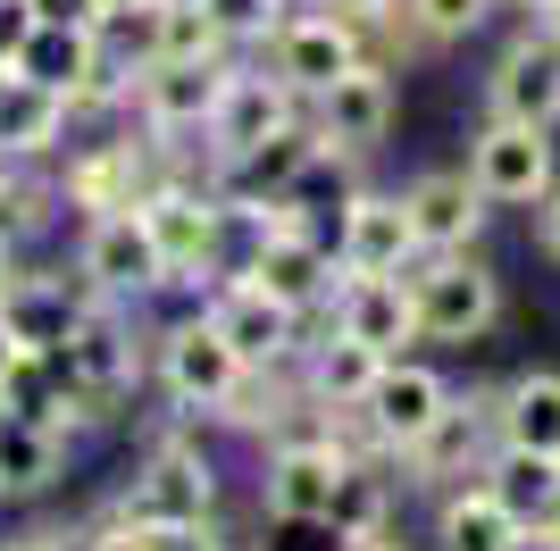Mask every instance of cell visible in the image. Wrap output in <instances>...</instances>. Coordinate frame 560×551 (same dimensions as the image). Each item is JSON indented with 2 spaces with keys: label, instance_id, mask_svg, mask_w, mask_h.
Returning a JSON list of instances; mask_svg holds the SVG:
<instances>
[{
  "label": "cell",
  "instance_id": "cell-33",
  "mask_svg": "<svg viewBox=\"0 0 560 551\" xmlns=\"http://www.w3.org/2000/svg\"><path fill=\"white\" fill-rule=\"evenodd\" d=\"M201 9L226 25V43H259V34H268V25L293 9V0H201Z\"/></svg>",
  "mask_w": 560,
  "mask_h": 551
},
{
  "label": "cell",
  "instance_id": "cell-23",
  "mask_svg": "<svg viewBox=\"0 0 560 551\" xmlns=\"http://www.w3.org/2000/svg\"><path fill=\"white\" fill-rule=\"evenodd\" d=\"M435 551H527V518L486 477L444 484V502H435Z\"/></svg>",
  "mask_w": 560,
  "mask_h": 551
},
{
  "label": "cell",
  "instance_id": "cell-46",
  "mask_svg": "<svg viewBox=\"0 0 560 551\" xmlns=\"http://www.w3.org/2000/svg\"><path fill=\"white\" fill-rule=\"evenodd\" d=\"M552 459H560V452H552Z\"/></svg>",
  "mask_w": 560,
  "mask_h": 551
},
{
  "label": "cell",
  "instance_id": "cell-17",
  "mask_svg": "<svg viewBox=\"0 0 560 551\" xmlns=\"http://www.w3.org/2000/svg\"><path fill=\"white\" fill-rule=\"evenodd\" d=\"M444 401H452V385L435 376V367H419V360H385V367H376V385L360 392V418H369L376 443L401 459L410 443L427 435V426H435V418H444Z\"/></svg>",
  "mask_w": 560,
  "mask_h": 551
},
{
  "label": "cell",
  "instance_id": "cell-6",
  "mask_svg": "<svg viewBox=\"0 0 560 551\" xmlns=\"http://www.w3.org/2000/svg\"><path fill=\"white\" fill-rule=\"evenodd\" d=\"M259 50H268L259 68H277L284 84L310 101V92H327L343 68H360V17L335 9V0H318V9H284V17L259 34Z\"/></svg>",
  "mask_w": 560,
  "mask_h": 551
},
{
  "label": "cell",
  "instance_id": "cell-7",
  "mask_svg": "<svg viewBox=\"0 0 560 551\" xmlns=\"http://www.w3.org/2000/svg\"><path fill=\"white\" fill-rule=\"evenodd\" d=\"M226 68L234 59H142L135 84H126V109H135V126L151 142H201Z\"/></svg>",
  "mask_w": 560,
  "mask_h": 551
},
{
  "label": "cell",
  "instance_id": "cell-29",
  "mask_svg": "<svg viewBox=\"0 0 560 551\" xmlns=\"http://www.w3.org/2000/svg\"><path fill=\"white\" fill-rule=\"evenodd\" d=\"M226 25L201 0H151V59H226Z\"/></svg>",
  "mask_w": 560,
  "mask_h": 551
},
{
  "label": "cell",
  "instance_id": "cell-16",
  "mask_svg": "<svg viewBox=\"0 0 560 551\" xmlns=\"http://www.w3.org/2000/svg\"><path fill=\"white\" fill-rule=\"evenodd\" d=\"M210 326H218V335H226L252 367H277L284 351H302V318H293L268 284H252L243 268L210 284Z\"/></svg>",
  "mask_w": 560,
  "mask_h": 551
},
{
  "label": "cell",
  "instance_id": "cell-10",
  "mask_svg": "<svg viewBox=\"0 0 560 551\" xmlns=\"http://www.w3.org/2000/svg\"><path fill=\"white\" fill-rule=\"evenodd\" d=\"M160 184H167V142H151V134L135 126L126 142H93L84 160H68L59 192H68V209L101 218V209H142Z\"/></svg>",
  "mask_w": 560,
  "mask_h": 551
},
{
  "label": "cell",
  "instance_id": "cell-40",
  "mask_svg": "<svg viewBox=\"0 0 560 551\" xmlns=\"http://www.w3.org/2000/svg\"><path fill=\"white\" fill-rule=\"evenodd\" d=\"M335 9H351V17H376V9H394V0H335Z\"/></svg>",
  "mask_w": 560,
  "mask_h": 551
},
{
  "label": "cell",
  "instance_id": "cell-32",
  "mask_svg": "<svg viewBox=\"0 0 560 551\" xmlns=\"http://www.w3.org/2000/svg\"><path fill=\"white\" fill-rule=\"evenodd\" d=\"M401 9L419 17V34H427L435 50H444V43H468V34L493 17V0H401Z\"/></svg>",
  "mask_w": 560,
  "mask_h": 551
},
{
  "label": "cell",
  "instance_id": "cell-42",
  "mask_svg": "<svg viewBox=\"0 0 560 551\" xmlns=\"http://www.w3.org/2000/svg\"><path fill=\"white\" fill-rule=\"evenodd\" d=\"M9 351H18V343H9V326H0V367H9Z\"/></svg>",
  "mask_w": 560,
  "mask_h": 551
},
{
  "label": "cell",
  "instance_id": "cell-13",
  "mask_svg": "<svg viewBox=\"0 0 560 551\" xmlns=\"http://www.w3.org/2000/svg\"><path fill=\"white\" fill-rule=\"evenodd\" d=\"M310 126H318V142H327V160L376 151V142L394 134V68H376V59L343 68L327 92H310Z\"/></svg>",
  "mask_w": 560,
  "mask_h": 551
},
{
  "label": "cell",
  "instance_id": "cell-2",
  "mask_svg": "<svg viewBox=\"0 0 560 551\" xmlns=\"http://www.w3.org/2000/svg\"><path fill=\"white\" fill-rule=\"evenodd\" d=\"M410 309H419V343H477L502 318V276L477 251H419L401 268Z\"/></svg>",
  "mask_w": 560,
  "mask_h": 551
},
{
  "label": "cell",
  "instance_id": "cell-39",
  "mask_svg": "<svg viewBox=\"0 0 560 551\" xmlns=\"http://www.w3.org/2000/svg\"><path fill=\"white\" fill-rule=\"evenodd\" d=\"M0 551H59V535H18V543H0Z\"/></svg>",
  "mask_w": 560,
  "mask_h": 551
},
{
  "label": "cell",
  "instance_id": "cell-18",
  "mask_svg": "<svg viewBox=\"0 0 560 551\" xmlns=\"http://www.w3.org/2000/svg\"><path fill=\"white\" fill-rule=\"evenodd\" d=\"M243 276L252 284H268V293L293 309V318H335V251H318V243H302V234H259L252 226V259H243Z\"/></svg>",
  "mask_w": 560,
  "mask_h": 551
},
{
  "label": "cell",
  "instance_id": "cell-43",
  "mask_svg": "<svg viewBox=\"0 0 560 551\" xmlns=\"http://www.w3.org/2000/svg\"><path fill=\"white\" fill-rule=\"evenodd\" d=\"M544 25H552V34H560V0H552V9H544Z\"/></svg>",
  "mask_w": 560,
  "mask_h": 551
},
{
  "label": "cell",
  "instance_id": "cell-38",
  "mask_svg": "<svg viewBox=\"0 0 560 551\" xmlns=\"http://www.w3.org/2000/svg\"><path fill=\"white\" fill-rule=\"evenodd\" d=\"M335 551H394V535H335Z\"/></svg>",
  "mask_w": 560,
  "mask_h": 551
},
{
  "label": "cell",
  "instance_id": "cell-24",
  "mask_svg": "<svg viewBox=\"0 0 560 551\" xmlns=\"http://www.w3.org/2000/svg\"><path fill=\"white\" fill-rule=\"evenodd\" d=\"M376 367H385V351H369L360 335H343V326L327 318V335L318 343H302V385L318 410H335V401H360V392L376 385Z\"/></svg>",
  "mask_w": 560,
  "mask_h": 551
},
{
  "label": "cell",
  "instance_id": "cell-19",
  "mask_svg": "<svg viewBox=\"0 0 560 551\" xmlns=\"http://www.w3.org/2000/svg\"><path fill=\"white\" fill-rule=\"evenodd\" d=\"M401 209H410V234H419V251H477V234H486V192L468 184V167H427L410 192H401Z\"/></svg>",
  "mask_w": 560,
  "mask_h": 551
},
{
  "label": "cell",
  "instance_id": "cell-5",
  "mask_svg": "<svg viewBox=\"0 0 560 551\" xmlns=\"http://www.w3.org/2000/svg\"><path fill=\"white\" fill-rule=\"evenodd\" d=\"M142 226H151V243H160L167 284H201V276H218L234 201L218 192V184H160V192L142 201Z\"/></svg>",
  "mask_w": 560,
  "mask_h": 551
},
{
  "label": "cell",
  "instance_id": "cell-31",
  "mask_svg": "<svg viewBox=\"0 0 560 551\" xmlns=\"http://www.w3.org/2000/svg\"><path fill=\"white\" fill-rule=\"evenodd\" d=\"M59 209H68V192L50 176H9V160H0V243H9V251L34 243V234H50Z\"/></svg>",
  "mask_w": 560,
  "mask_h": 551
},
{
  "label": "cell",
  "instance_id": "cell-27",
  "mask_svg": "<svg viewBox=\"0 0 560 551\" xmlns=\"http://www.w3.org/2000/svg\"><path fill=\"white\" fill-rule=\"evenodd\" d=\"M486 484L518 509V518H527V535L560 509V459L552 452H518V443H502V452L486 459Z\"/></svg>",
  "mask_w": 560,
  "mask_h": 551
},
{
  "label": "cell",
  "instance_id": "cell-4",
  "mask_svg": "<svg viewBox=\"0 0 560 551\" xmlns=\"http://www.w3.org/2000/svg\"><path fill=\"white\" fill-rule=\"evenodd\" d=\"M502 385L486 392H452L444 418L427 426L410 452H401V484H427V493H444V484H468V477H486V459L502 452Z\"/></svg>",
  "mask_w": 560,
  "mask_h": 551
},
{
  "label": "cell",
  "instance_id": "cell-45",
  "mask_svg": "<svg viewBox=\"0 0 560 551\" xmlns=\"http://www.w3.org/2000/svg\"><path fill=\"white\" fill-rule=\"evenodd\" d=\"M9 75H18V68H9V59H0V92H9Z\"/></svg>",
  "mask_w": 560,
  "mask_h": 551
},
{
  "label": "cell",
  "instance_id": "cell-21",
  "mask_svg": "<svg viewBox=\"0 0 560 551\" xmlns=\"http://www.w3.org/2000/svg\"><path fill=\"white\" fill-rule=\"evenodd\" d=\"M335 326L343 335H360L369 351H385V360H401V351L419 343V309H410V284L401 276H343L335 268Z\"/></svg>",
  "mask_w": 560,
  "mask_h": 551
},
{
  "label": "cell",
  "instance_id": "cell-8",
  "mask_svg": "<svg viewBox=\"0 0 560 551\" xmlns=\"http://www.w3.org/2000/svg\"><path fill=\"white\" fill-rule=\"evenodd\" d=\"M151 367H160V392L176 401V410L218 418V401L243 385V367H252V360H243V351L210 326V309H201V318H176L160 343H151Z\"/></svg>",
  "mask_w": 560,
  "mask_h": 551
},
{
  "label": "cell",
  "instance_id": "cell-11",
  "mask_svg": "<svg viewBox=\"0 0 560 551\" xmlns=\"http://www.w3.org/2000/svg\"><path fill=\"white\" fill-rule=\"evenodd\" d=\"M310 101L293 84H284L277 68H226V84H218V109H210V126H201V142H210V160L226 167V160H243L252 142H268L277 126H293Z\"/></svg>",
  "mask_w": 560,
  "mask_h": 551
},
{
  "label": "cell",
  "instance_id": "cell-14",
  "mask_svg": "<svg viewBox=\"0 0 560 551\" xmlns=\"http://www.w3.org/2000/svg\"><path fill=\"white\" fill-rule=\"evenodd\" d=\"M75 268L93 276L101 301H142V293H160V284H167L160 243H151V226H142V209H101V218H84V251H75Z\"/></svg>",
  "mask_w": 560,
  "mask_h": 551
},
{
  "label": "cell",
  "instance_id": "cell-26",
  "mask_svg": "<svg viewBox=\"0 0 560 551\" xmlns=\"http://www.w3.org/2000/svg\"><path fill=\"white\" fill-rule=\"evenodd\" d=\"M493 410H502V443H518V452H560V376L552 367L511 376Z\"/></svg>",
  "mask_w": 560,
  "mask_h": 551
},
{
  "label": "cell",
  "instance_id": "cell-37",
  "mask_svg": "<svg viewBox=\"0 0 560 551\" xmlns=\"http://www.w3.org/2000/svg\"><path fill=\"white\" fill-rule=\"evenodd\" d=\"M536 234H544V251L560 259V176H552V192L536 201Z\"/></svg>",
  "mask_w": 560,
  "mask_h": 551
},
{
  "label": "cell",
  "instance_id": "cell-20",
  "mask_svg": "<svg viewBox=\"0 0 560 551\" xmlns=\"http://www.w3.org/2000/svg\"><path fill=\"white\" fill-rule=\"evenodd\" d=\"M318 151H327V142H318V126H310V109H302L293 126H277L268 142H252L243 160L218 167V192H226L234 209H259V201H277V192H293V184L310 176Z\"/></svg>",
  "mask_w": 560,
  "mask_h": 551
},
{
  "label": "cell",
  "instance_id": "cell-44",
  "mask_svg": "<svg viewBox=\"0 0 560 551\" xmlns=\"http://www.w3.org/2000/svg\"><path fill=\"white\" fill-rule=\"evenodd\" d=\"M0 284H9V243H0Z\"/></svg>",
  "mask_w": 560,
  "mask_h": 551
},
{
  "label": "cell",
  "instance_id": "cell-30",
  "mask_svg": "<svg viewBox=\"0 0 560 551\" xmlns=\"http://www.w3.org/2000/svg\"><path fill=\"white\" fill-rule=\"evenodd\" d=\"M385 518H394V477H385V459H351L343 484H335L327 535H385Z\"/></svg>",
  "mask_w": 560,
  "mask_h": 551
},
{
  "label": "cell",
  "instance_id": "cell-15",
  "mask_svg": "<svg viewBox=\"0 0 560 551\" xmlns=\"http://www.w3.org/2000/svg\"><path fill=\"white\" fill-rule=\"evenodd\" d=\"M486 109L518 117V126H560V34L536 17V34H518L486 75Z\"/></svg>",
  "mask_w": 560,
  "mask_h": 551
},
{
  "label": "cell",
  "instance_id": "cell-34",
  "mask_svg": "<svg viewBox=\"0 0 560 551\" xmlns=\"http://www.w3.org/2000/svg\"><path fill=\"white\" fill-rule=\"evenodd\" d=\"M151 551H234L210 518H192V527H151Z\"/></svg>",
  "mask_w": 560,
  "mask_h": 551
},
{
  "label": "cell",
  "instance_id": "cell-3",
  "mask_svg": "<svg viewBox=\"0 0 560 551\" xmlns=\"http://www.w3.org/2000/svg\"><path fill=\"white\" fill-rule=\"evenodd\" d=\"M218 509V468L210 452L185 435V426H160L151 452H142L135 484L117 493V518H135V527H192V518H210Z\"/></svg>",
  "mask_w": 560,
  "mask_h": 551
},
{
  "label": "cell",
  "instance_id": "cell-28",
  "mask_svg": "<svg viewBox=\"0 0 560 551\" xmlns=\"http://www.w3.org/2000/svg\"><path fill=\"white\" fill-rule=\"evenodd\" d=\"M59 468H68V435L0 410V493H50Z\"/></svg>",
  "mask_w": 560,
  "mask_h": 551
},
{
  "label": "cell",
  "instance_id": "cell-22",
  "mask_svg": "<svg viewBox=\"0 0 560 551\" xmlns=\"http://www.w3.org/2000/svg\"><path fill=\"white\" fill-rule=\"evenodd\" d=\"M419 259V234H410V209L401 192H360L343 209V243H335V268L343 276H401Z\"/></svg>",
  "mask_w": 560,
  "mask_h": 551
},
{
  "label": "cell",
  "instance_id": "cell-1",
  "mask_svg": "<svg viewBox=\"0 0 560 551\" xmlns=\"http://www.w3.org/2000/svg\"><path fill=\"white\" fill-rule=\"evenodd\" d=\"M343 468H351V452H343V443H327V426H318V401H302V410H293L277 435H268L259 502H268V518H284V527H327Z\"/></svg>",
  "mask_w": 560,
  "mask_h": 551
},
{
  "label": "cell",
  "instance_id": "cell-35",
  "mask_svg": "<svg viewBox=\"0 0 560 551\" xmlns=\"http://www.w3.org/2000/svg\"><path fill=\"white\" fill-rule=\"evenodd\" d=\"M84 551H151V527H135V518H117V509H109V518L84 535Z\"/></svg>",
  "mask_w": 560,
  "mask_h": 551
},
{
  "label": "cell",
  "instance_id": "cell-12",
  "mask_svg": "<svg viewBox=\"0 0 560 551\" xmlns=\"http://www.w3.org/2000/svg\"><path fill=\"white\" fill-rule=\"evenodd\" d=\"M93 276L84 268H9V284H0V326H9V343L25 351H59L75 335V318L93 309Z\"/></svg>",
  "mask_w": 560,
  "mask_h": 551
},
{
  "label": "cell",
  "instance_id": "cell-25",
  "mask_svg": "<svg viewBox=\"0 0 560 551\" xmlns=\"http://www.w3.org/2000/svg\"><path fill=\"white\" fill-rule=\"evenodd\" d=\"M59 134H68V92L9 75V92H0V160H50Z\"/></svg>",
  "mask_w": 560,
  "mask_h": 551
},
{
  "label": "cell",
  "instance_id": "cell-36",
  "mask_svg": "<svg viewBox=\"0 0 560 551\" xmlns=\"http://www.w3.org/2000/svg\"><path fill=\"white\" fill-rule=\"evenodd\" d=\"M34 34V0H0V59H18Z\"/></svg>",
  "mask_w": 560,
  "mask_h": 551
},
{
  "label": "cell",
  "instance_id": "cell-41",
  "mask_svg": "<svg viewBox=\"0 0 560 551\" xmlns=\"http://www.w3.org/2000/svg\"><path fill=\"white\" fill-rule=\"evenodd\" d=\"M511 9H527V17H544V9H552V0H511Z\"/></svg>",
  "mask_w": 560,
  "mask_h": 551
},
{
  "label": "cell",
  "instance_id": "cell-9",
  "mask_svg": "<svg viewBox=\"0 0 560 551\" xmlns=\"http://www.w3.org/2000/svg\"><path fill=\"white\" fill-rule=\"evenodd\" d=\"M468 184L493 209H536L552 192V126H518V117H486V134L468 142Z\"/></svg>",
  "mask_w": 560,
  "mask_h": 551
}]
</instances>
